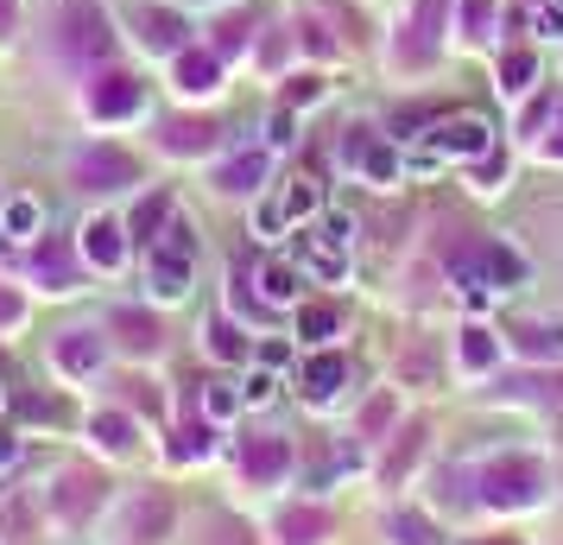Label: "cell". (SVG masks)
Masks as SVG:
<instances>
[{"mask_svg":"<svg viewBox=\"0 0 563 545\" xmlns=\"http://www.w3.org/2000/svg\"><path fill=\"white\" fill-rule=\"evenodd\" d=\"M222 140L216 121H165V153H209Z\"/></svg>","mask_w":563,"mask_h":545,"instance_id":"cell-23","label":"cell"},{"mask_svg":"<svg viewBox=\"0 0 563 545\" xmlns=\"http://www.w3.org/2000/svg\"><path fill=\"white\" fill-rule=\"evenodd\" d=\"M0 229L13 235V241H26V235H38V204H32V197H13V204L0 209Z\"/></svg>","mask_w":563,"mask_h":545,"instance_id":"cell-33","label":"cell"},{"mask_svg":"<svg viewBox=\"0 0 563 545\" xmlns=\"http://www.w3.org/2000/svg\"><path fill=\"white\" fill-rule=\"evenodd\" d=\"M13 464H20V438H13V432H0V476H7Z\"/></svg>","mask_w":563,"mask_h":545,"instance_id":"cell-46","label":"cell"},{"mask_svg":"<svg viewBox=\"0 0 563 545\" xmlns=\"http://www.w3.org/2000/svg\"><path fill=\"white\" fill-rule=\"evenodd\" d=\"M165 222H172V197H165V190H153V197H146V204L133 209V222H128V229L140 235V241H146V248H153V235L165 229Z\"/></svg>","mask_w":563,"mask_h":545,"instance_id":"cell-29","label":"cell"},{"mask_svg":"<svg viewBox=\"0 0 563 545\" xmlns=\"http://www.w3.org/2000/svg\"><path fill=\"white\" fill-rule=\"evenodd\" d=\"M475 184H482V190H500V184H507V159L487 153V159H482V172H475Z\"/></svg>","mask_w":563,"mask_h":545,"instance_id":"cell-42","label":"cell"},{"mask_svg":"<svg viewBox=\"0 0 563 545\" xmlns=\"http://www.w3.org/2000/svg\"><path fill=\"white\" fill-rule=\"evenodd\" d=\"M285 469H291V444H285L279 432H260V438L241 444V476H247V482L273 489V482H285Z\"/></svg>","mask_w":563,"mask_h":545,"instance_id":"cell-9","label":"cell"},{"mask_svg":"<svg viewBox=\"0 0 563 545\" xmlns=\"http://www.w3.org/2000/svg\"><path fill=\"white\" fill-rule=\"evenodd\" d=\"M335 324H342V317H335L330 305H305V312H298V330H305V342H330Z\"/></svg>","mask_w":563,"mask_h":545,"instance_id":"cell-34","label":"cell"},{"mask_svg":"<svg viewBox=\"0 0 563 545\" xmlns=\"http://www.w3.org/2000/svg\"><path fill=\"white\" fill-rule=\"evenodd\" d=\"M487 26H494V0H462V32L487 39Z\"/></svg>","mask_w":563,"mask_h":545,"instance_id":"cell-37","label":"cell"},{"mask_svg":"<svg viewBox=\"0 0 563 545\" xmlns=\"http://www.w3.org/2000/svg\"><path fill=\"white\" fill-rule=\"evenodd\" d=\"M482 266H487V280H494V292H507L526 280V254L507 248V241H482Z\"/></svg>","mask_w":563,"mask_h":545,"instance_id":"cell-20","label":"cell"},{"mask_svg":"<svg viewBox=\"0 0 563 545\" xmlns=\"http://www.w3.org/2000/svg\"><path fill=\"white\" fill-rule=\"evenodd\" d=\"M247 39H254V20H247V13H222V20H216V45H209V52L234 57V52H247Z\"/></svg>","mask_w":563,"mask_h":545,"instance_id":"cell-27","label":"cell"},{"mask_svg":"<svg viewBox=\"0 0 563 545\" xmlns=\"http://www.w3.org/2000/svg\"><path fill=\"white\" fill-rule=\"evenodd\" d=\"M512 349H519L526 362H544V356H563V324H526V330H512Z\"/></svg>","mask_w":563,"mask_h":545,"instance_id":"cell-24","label":"cell"},{"mask_svg":"<svg viewBox=\"0 0 563 545\" xmlns=\"http://www.w3.org/2000/svg\"><path fill=\"white\" fill-rule=\"evenodd\" d=\"M551 489V476L538 457H500L482 469V501L487 508H532L538 494Z\"/></svg>","mask_w":563,"mask_h":545,"instance_id":"cell-3","label":"cell"},{"mask_svg":"<svg viewBox=\"0 0 563 545\" xmlns=\"http://www.w3.org/2000/svg\"><path fill=\"white\" fill-rule=\"evenodd\" d=\"M102 476H89V469H64V482L52 489V508L57 514H70V520H82L89 514V501H102Z\"/></svg>","mask_w":563,"mask_h":545,"instance_id":"cell-13","label":"cell"},{"mask_svg":"<svg viewBox=\"0 0 563 545\" xmlns=\"http://www.w3.org/2000/svg\"><path fill=\"white\" fill-rule=\"evenodd\" d=\"M305 45H310V52H317V57H330V52H335V39H330V32H323V20H317V13H310V20H305Z\"/></svg>","mask_w":563,"mask_h":545,"instance_id":"cell-41","label":"cell"},{"mask_svg":"<svg viewBox=\"0 0 563 545\" xmlns=\"http://www.w3.org/2000/svg\"><path fill=\"white\" fill-rule=\"evenodd\" d=\"M52 362L64 368V374H96V368H102V337H96V330H64V337L52 342Z\"/></svg>","mask_w":563,"mask_h":545,"instance_id":"cell-11","label":"cell"},{"mask_svg":"<svg viewBox=\"0 0 563 545\" xmlns=\"http://www.w3.org/2000/svg\"><path fill=\"white\" fill-rule=\"evenodd\" d=\"M317 96H323V77H291V89H285V102L291 108H310Z\"/></svg>","mask_w":563,"mask_h":545,"instance_id":"cell-40","label":"cell"},{"mask_svg":"<svg viewBox=\"0 0 563 545\" xmlns=\"http://www.w3.org/2000/svg\"><path fill=\"white\" fill-rule=\"evenodd\" d=\"M393 406H399V393H393V388L374 393V400H367V413H361V438H380L386 418H393Z\"/></svg>","mask_w":563,"mask_h":545,"instance_id":"cell-36","label":"cell"},{"mask_svg":"<svg viewBox=\"0 0 563 545\" xmlns=\"http://www.w3.org/2000/svg\"><path fill=\"white\" fill-rule=\"evenodd\" d=\"M89 115L96 121H128V115H140V102H146V83L128 77V70H102V77L89 83Z\"/></svg>","mask_w":563,"mask_h":545,"instance_id":"cell-7","label":"cell"},{"mask_svg":"<svg viewBox=\"0 0 563 545\" xmlns=\"http://www.w3.org/2000/svg\"><path fill=\"white\" fill-rule=\"evenodd\" d=\"M456 356H462V368H468V374H487V368L500 362V337H494L487 324H468V330H462V342H456Z\"/></svg>","mask_w":563,"mask_h":545,"instance_id":"cell-21","label":"cell"},{"mask_svg":"<svg viewBox=\"0 0 563 545\" xmlns=\"http://www.w3.org/2000/svg\"><path fill=\"white\" fill-rule=\"evenodd\" d=\"M254 286H260V298H266V305H298V286H305V280H298V260H260L254 266Z\"/></svg>","mask_w":563,"mask_h":545,"instance_id":"cell-14","label":"cell"},{"mask_svg":"<svg viewBox=\"0 0 563 545\" xmlns=\"http://www.w3.org/2000/svg\"><path fill=\"white\" fill-rule=\"evenodd\" d=\"M190 266H197V229L172 216L165 229L153 235V248H146V286L158 298H184L190 292Z\"/></svg>","mask_w":563,"mask_h":545,"instance_id":"cell-2","label":"cell"},{"mask_svg":"<svg viewBox=\"0 0 563 545\" xmlns=\"http://www.w3.org/2000/svg\"><path fill=\"white\" fill-rule=\"evenodd\" d=\"M184 13H172V7H146L140 13V45L146 52H184Z\"/></svg>","mask_w":563,"mask_h":545,"instance_id":"cell-15","label":"cell"},{"mask_svg":"<svg viewBox=\"0 0 563 545\" xmlns=\"http://www.w3.org/2000/svg\"><path fill=\"white\" fill-rule=\"evenodd\" d=\"M323 533H330V514H323V508H285L279 514V539L285 545H317Z\"/></svg>","mask_w":563,"mask_h":545,"instance_id":"cell-22","label":"cell"},{"mask_svg":"<svg viewBox=\"0 0 563 545\" xmlns=\"http://www.w3.org/2000/svg\"><path fill=\"white\" fill-rule=\"evenodd\" d=\"M487 153H494V128H487V115H437L406 165L411 172H437V165H450V159L468 165V159H487Z\"/></svg>","mask_w":563,"mask_h":545,"instance_id":"cell-1","label":"cell"},{"mask_svg":"<svg viewBox=\"0 0 563 545\" xmlns=\"http://www.w3.org/2000/svg\"><path fill=\"white\" fill-rule=\"evenodd\" d=\"M165 533H172V501H140V508H133V539H165Z\"/></svg>","mask_w":563,"mask_h":545,"instance_id":"cell-31","label":"cell"},{"mask_svg":"<svg viewBox=\"0 0 563 545\" xmlns=\"http://www.w3.org/2000/svg\"><path fill=\"white\" fill-rule=\"evenodd\" d=\"M20 317H26V312H20V298H13V292H0V330H13Z\"/></svg>","mask_w":563,"mask_h":545,"instance_id":"cell-45","label":"cell"},{"mask_svg":"<svg viewBox=\"0 0 563 545\" xmlns=\"http://www.w3.org/2000/svg\"><path fill=\"white\" fill-rule=\"evenodd\" d=\"M342 381H349V362H342V356H330V349L305 362V393H310V400H335V393H342Z\"/></svg>","mask_w":563,"mask_h":545,"instance_id":"cell-19","label":"cell"},{"mask_svg":"<svg viewBox=\"0 0 563 545\" xmlns=\"http://www.w3.org/2000/svg\"><path fill=\"white\" fill-rule=\"evenodd\" d=\"M323 235H330L335 248L349 254V241H355V216H342V209H335V216H330V229H323Z\"/></svg>","mask_w":563,"mask_h":545,"instance_id":"cell-43","label":"cell"},{"mask_svg":"<svg viewBox=\"0 0 563 545\" xmlns=\"http://www.w3.org/2000/svg\"><path fill=\"white\" fill-rule=\"evenodd\" d=\"M532 26H538V39H563V7H558V0H538Z\"/></svg>","mask_w":563,"mask_h":545,"instance_id":"cell-39","label":"cell"},{"mask_svg":"<svg viewBox=\"0 0 563 545\" xmlns=\"http://www.w3.org/2000/svg\"><path fill=\"white\" fill-rule=\"evenodd\" d=\"M178 89L184 96H216V89H222V57L216 52H178Z\"/></svg>","mask_w":563,"mask_h":545,"instance_id":"cell-17","label":"cell"},{"mask_svg":"<svg viewBox=\"0 0 563 545\" xmlns=\"http://www.w3.org/2000/svg\"><path fill=\"white\" fill-rule=\"evenodd\" d=\"M317 209H323V178L317 172H291L279 197L260 209V235H279L285 222H310Z\"/></svg>","mask_w":563,"mask_h":545,"instance_id":"cell-6","label":"cell"},{"mask_svg":"<svg viewBox=\"0 0 563 545\" xmlns=\"http://www.w3.org/2000/svg\"><path fill=\"white\" fill-rule=\"evenodd\" d=\"M260 178H266V153H241V159H229V165L216 172L222 190H254Z\"/></svg>","mask_w":563,"mask_h":545,"instance_id":"cell-26","label":"cell"},{"mask_svg":"<svg viewBox=\"0 0 563 545\" xmlns=\"http://www.w3.org/2000/svg\"><path fill=\"white\" fill-rule=\"evenodd\" d=\"M418 438H424V432H406V444H399V450L386 457V469H393V476H399V469H406L411 457H418Z\"/></svg>","mask_w":563,"mask_h":545,"instance_id":"cell-44","label":"cell"},{"mask_svg":"<svg viewBox=\"0 0 563 545\" xmlns=\"http://www.w3.org/2000/svg\"><path fill=\"white\" fill-rule=\"evenodd\" d=\"M96 438L108 450H133V418L128 413H96Z\"/></svg>","mask_w":563,"mask_h":545,"instance_id":"cell-35","label":"cell"},{"mask_svg":"<svg viewBox=\"0 0 563 545\" xmlns=\"http://www.w3.org/2000/svg\"><path fill=\"white\" fill-rule=\"evenodd\" d=\"M57 52L70 57V64H96V57L114 52V32H108V20H102L96 0L64 7V20H57Z\"/></svg>","mask_w":563,"mask_h":545,"instance_id":"cell-5","label":"cell"},{"mask_svg":"<svg viewBox=\"0 0 563 545\" xmlns=\"http://www.w3.org/2000/svg\"><path fill=\"white\" fill-rule=\"evenodd\" d=\"M241 413V388L234 381H203V418L209 425H229Z\"/></svg>","mask_w":563,"mask_h":545,"instance_id":"cell-28","label":"cell"},{"mask_svg":"<svg viewBox=\"0 0 563 545\" xmlns=\"http://www.w3.org/2000/svg\"><path fill=\"white\" fill-rule=\"evenodd\" d=\"M291 254H298V273H317V280H342V273H349V254L335 248L330 235L298 229V248H291Z\"/></svg>","mask_w":563,"mask_h":545,"instance_id":"cell-12","label":"cell"},{"mask_svg":"<svg viewBox=\"0 0 563 545\" xmlns=\"http://www.w3.org/2000/svg\"><path fill=\"white\" fill-rule=\"evenodd\" d=\"M108 330L121 337V349H128V356H153V349H158V317L133 312V305H121V312L108 317Z\"/></svg>","mask_w":563,"mask_h":545,"instance_id":"cell-16","label":"cell"},{"mask_svg":"<svg viewBox=\"0 0 563 545\" xmlns=\"http://www.w3.org/2000/svg\"><path fill=\"white\" fill-rule=\"evenodd\" d=\"M32 266H38V280L52 292H77V266H70V248H64L57 235H45V248L32 254Z\"/></svg>","mask_w":563,"mask_h":545,"instance_id":"cell-18","label":"cell"},{"mask_svg":"<svg viewBox=\"0 0 563 545\" xmlns=\"http://www.w3.org/2000/svg\"><path fill=\"white\" fill-rule=\"evenodd\" d=\"M399 165H406V159H399V146H393V140H374V146H367V153H361V178L367 184H393L399 178Z\"/></svg>","mask_w":563,"mask_h":545,"instance_id":"cell-25","label":"cell"},{"mask_svg":"<svg viewBox=\"0 0 563 545\" xmlns=\"http://www.w3.org/2000/svg\"><path fill=\"white\" fill-rule=\"evenodd\" d=\"M450 7H456V0H418V7H411V20L399 26V45H393V64H399V70H424L437 57L443 32H450Z\"/></svg>","mask_w":563,"mask_h":545,"instance_id":"cell-4","label":"cell"},{"mask_svg":"<svg viewBox=\"0 0 563 545\" xmlns=\"http://www.w3.org/2000/svg\"><path fill=\"white\" fill-rule=\"evenodd\" d=\"M140 178V159L128 153V146H82L77 153V184H89V190H121V184Z\"/></svg>","mask_w":563,"mask_h":545,"instance_id":"cell-8","label":"cell"},{"mask_svg":"<svg viewBox=\"0 0 563 545\" xmlns=\"http://www.w3.org/2000/svg\"><path fill=\"white\" fill-rule=\"evenodd\" d=\"M121 222H114V216H89V222H82V260H89V266H102V273H121V266H128V241H121Z\"/></svg>","mask_w":563,"mask_h":545,"instance_id":"cell-10","label":"cell"},{"mask_svg":"<svg viewBox=\"0 0 563 545\" xmlns=\"http://www.w3.org/2000/svg\"><path fill=\"white\" fill-rule=\"evenodd\" d=\"M273 393H279V381L260 368V374H247V381H241V406H273Z\"/></svg>","mask_w":563,"mask_h":545,"instance_id":"cell-38","label":"cell"},{"mask_svg":"<svg viewBox=\"0 0 563 545\" xmlns=\"http://www.w3.org/2000/svg\"><path fill=\"white\" fill-rule=\"evenodd\" d=\"M544 159H563V133L558 140H544Z\"/></svg>","mask_w":563,"mask_h":545,"instance_id":"cell-47","label":"cell"},{"mask_svg":"<svg viewBox=\"0 0 563 545\" xmlns=\"http://www.w3.org/2000/svg\"><path fill=\"white\" fill-rule=\"evenodd\" d=\"M532 77H538V57L532 52H507V57H500V89H507V96H526Z\"/></svg>","mask_w":563,"mask_h":545,"instance_id":"cell-32","label":"cell"},{"mask_svg":"<svg viewBox=\"0 0 563 545\" xmlns=\"http://www.w3.org/2000/svg\"><path fill=\"white\" fill-rule=\"evenodd\" d=\"M209 356L216 362H247V337L234 330L229 317H209Z\"/></svg>","mask_w":563,"mask_h":545,"instance_id":"cell-30","label":"cell"}]
</instances>
